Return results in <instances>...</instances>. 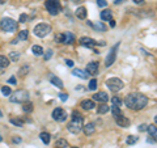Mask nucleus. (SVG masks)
Returning <instances> with one entry per match:
<instances>
[{"label": "nucleus", "mask_w": 157, "mask_h": 148, "mask_svg": "<svg viewBox=\"0 0 157 148\" xmlns=\"http://www.w3.org/2000/svg\"><path fill=\"white\" fill-rule=\"evenodd\" d=\"M147 104H148V98L141 93H130L124 98V105L131 110H141L147 106Z\"/></svg>", "instance_id": "nucleus-1"}, {"label": "nucleus", "mask_w": 157, "mask_h": 148, "mask_svg": "<svg viewBox=\"0 0 157 148\" xmlns=\"http://www.w3.org/2000/svg\"><path fill=\"white\" fill-rule=\"evenodd\" d=\"M83 117H81L80 113H77V111H73L72 113V121L68 123L67 129L69 132H72V134H78V132L83 130Z\"/></svg>", "instance_id": "nucleus-2"}, {"label": "nucleus", "mask_w": 157, "mask_h": 148, "mask_svg": "<svg viewBox=\"0 0 157 148\" xmlns=\"http://www.w3.org/2000/svg\"><path fill=\"white\" fill-rule=\"evenodd\" d=\"M0 29L3 32H8V33H13L17 30V22L13 19H9V17H4L0 21Z\"/></svg>", "instance_id": "nucleus-3"}, {"label": "nucleus", "mask_w": 157, "mask_h": 148, "mask_svg": "<svg viewBox=\"0 0 157 148\" xmlns=\"http://www.w3.org/2000/svg\"><path fill=\"white\" fill-rule=\"evenodd\" d=\"M47 12H49L51 16H56L58 13H60L62 11V4H60L59 0H46L44 3Z\"/></svg>", "instance_id": "nucleus-4"}, {"label": "nucleus", "mask_w": 157, "mask_h": 148, "mask_svg": "<svg viewBox=\"0 0 157 148\" xmlns=\"http://www.w3.org/2000/svg\"><path fill=\"white\" fill-rule=\"evenodd\" d=\"M9 100H10V102H20V104H24L25 101L29 100V93H28V90H25V89L16 90L13 94L9 96Z\"/></svg>", "instance_id": "nucleus-5"}, {"label": "nucleus", "mask_w": 157, "mask_h": 148, "mask_svg": "<svg viewBox=\"0 0 157 148\" xmlns=\"http://www.w3.org/2000/svg\"><path fill=\"white\" fill-rule=\"evenodd\" d=\"M50 32H51V25L50 24H44V22H42V24H38V25L34 26V34H35L37 37H39V38L46 37Z\"/></svg>", "instance_id": "nucleus-6"}, {"label": "nucleus", "mask_w": 157, "mask_h": 148, "mask_svg": "<svg viewBox=\"0 0 157 148\" xmlns=\"http://www.w3.org/2000/svg\"><path fill=\"white\" fill-rule=\"evenodd\" d=\"M106 85L111 92H119V90L124 87L123 81L120 79H118V77H111V79H109L106 81Z\"/></svg>", "instance_id": "nucleus-7"}, {"label": "nucleus", "mask_w": 157, "mask_h": 148, "mask_svg": "<svg viewBox=\"0 0 157 148\" xmlns=\"http://www.w3.org/2000/svg\"><path fill=\"white\" fill-rule=\"evenodd\" d=\"M52 119L56 122H64L65 119H67V113H65V110L62 108L54 109V111H52Z\"/></svg>", "instance_id": "nucleus-8"}, {"label": "nucleus", "mask_w": 157, "mask_h": 148, "mask_svg": "<svg viewBox=\"0 0 157 148\" xmlns=\"http://www.w3.org/2000/svg\"><path fill=\"white\" fill-rule=\"evenodd\" d=\"M119 45H120V42H118L117 45H115L114 47L111 49V51L109 53V55H107L106 60H105V66H106V67H110V66H111V64L115 62V59H117V51H118V47H119Z\"/></svg>", "instance_id": "nucleus-9"}, {"label": "nucleus", "mask_w": 157, "mask_h": 148, "mask_svg": "<svg viewBox=\"0 0 157 148\" xmlns=\"http://www.w3.org/2000/svg\"><path fill=\"white\" fill-rule=\"evenodd\" d=\"M80 45L84 46V47L93 49L94 46L97 45V41L93 40V38H89V37H81L80 38Z\"/></svg>", "instance_id": "nucleus-10"}, {"label": "nucleus", "mask_w": 157, "mask_h": 148, "mask_svg": "<svg viewBox=\"0 0 157 148\" xmlns=\"http://www.w3.org/2000/svg\"><path fill=\"white\" fill-rule=\"evenodd\" d=\"M86 72H88L89 75L96 76V75L98 74V63H97V62H90V63H88L86 64Z\"/></svg>", "instance_id": "nucleus-11"}, {"label": "nucleus", "mask_w": 157, "mask_h": 148, "mask_svg": "<svg viewBox=\"0 0 157 148\" xmlns=\"http://www.w3.org/2000/svg\"><path fill=\"white\" fill-rule=\"evenodd\" d=\"M115 122H117V124L118 126H120V127H128L130 126V119L127 118V117H124V115H118V117H115Z\"/></svg>", "instance_id": "nucleus-12"}, {"label": "nucleus", "mask_w": 157, "mask_h": 148, "mask_svg": "<svg viewBox=\"0 0 157 148\" xmlns=\"http://www.w3.org/2000/svg\"><path fill=\"white\" fill-rule=\"evenodd\" d=\"M93 100L94 101H98V102H107L109 101V94H107L106 92H99V93H96V94H93Z\"/></svg>", "instance_id": "nucleus-13"}, {"label": "nucleus", "mask_w": 157, "mask_h": 148, "mask_svg": "<svg viewBox=\"0 0 157 148\" xmlns=\"http://www.w3.org/2000/svg\"><path fill=\"white\" fill-rule=\"evenodd\" d=\"M94 106H96V104H94L93 100H84V101H81V108H83L84 110H92V109H94Z\"/></svg>", "instance_id": "nucleus-14"}, {"label": "nucleus", "mask_w": 157, "mask_h": 148, "mask_svg": "<svg viewBox=\"0 0 157 148\" xmlns=\"http://www.w3.org/2000/svg\"><path fill=\"white\" fill-rule=\"evenodd\" d=\"M50 81H51V84H54L56 88H59V89H63V81L59 79L58 76H54V75H50Z\"/></svg>", "instance_id": "nucleus-15"}, {"label": "nucleus", "mask_w": 157, "mask_h": 148, "mask_svg": "<svg viewBox=\"0 0 157 148\" xmlns=\"http://www.w3.org/2000/svg\"><path fill=\"white\" fill-rule=\"evenodd\" d=\"M75 15H76V17L80 19V20L86 19V8H85V7H78V8L76 9Z\"/></svg>", "instance_id": "nucleus-16"}, {"label": "nucleus", "mask_w": 157, "mask_h": 148, "mask_svg": "<svg viewBox=\"0 0 157 148\" xmlns=\"http://www.w3.org/2000/svg\"><path fill=\"white\" fill-rule=\"evenodd\" d=\"M83 131H84V134L85 135H92L94 132V124L93 123H86V124H84L83 126Z\"/></svg>", "instance_id": "nucleus-17"}, {"label": "nucleus", "mask_w": 157, "mask_h": 148, "mask_svg": "<svg viewBox=\"0 0 157 148\" xmlns=\"http://www.w3.org/2000/svg\"><path fill=\"white\" fill-rule=\"evenodd\" d=\"M72 75H75V76H77V77H80V79H88V72H85V71H83V69H78V68H75L72 71Z\"/></svg>", "instance_id": "nucleus-18"}, {"label": "nucleus", "mask_w": 157, "mask_h": 148, "mask_svg": "<svg viewBox=\"0 0 157 148\" xmlns=\"http://www.w3.org/2000/svg\"><path fill=\"white\" fill-rule=\"evenodd\" d=\"M113 17V13L110 9H105V11L101 12V20L102 21H109V20H111Z\"/></svg>", "instance_id": "nucleus-19"}, {"label": "nucleus", "mask_w": 157, "mask_h": 148, "mask_svg": "<svg viewBox=\"0 0 157 148\" xmlns=\"http://www.w3.org/2000/svg\"><path fill=\"white\" fill-rule=\"evenodd\" d=\"M75 42V35L72 34V33L69 32H65L64 33V42L63 43H68V45H71V43Z\"/></svg>", "instance_id": "nucleus-20"}, {"label": "nucleus", "mask_w": 157, "mask_h": 148, "mask_svg": "<svg viewBox=\"0 0 157 148\" xmlns=\"http://www.w3.org/2000/svg\"><path fill=\"white\" fill-rule=\"evenodd\" d=\"M33 109H34V106H33V104L30 102V101H25L24 102V105H22V110L25 111V113H31L33 111Z\"/></svg>", "instance_id": "nucleus-21"}, {"label": "nucleus", "mask_w": 157, "mask_h": 148, "mask_svg": "<svg viewBox=\"0 0 157 148\" xmlns=\"http://www.w3.org/2000/svg\"><path fill=\"white\" fill-rule=\"evenodd\" d=\"M31 51H33V54L34 55H37V56H39V55H43V49L41 47V46H38V45H34V46H31Z\"/></svg>", "instance_id": "nucleus-22"}, {"label": "nucleus", "mask_w": 157, "mask_h": 148, "mask_svg": "<svg viewBox=\"0 0 157 148\" xmlns=\"http://www.w3.org/2000/svg\"><path fill=\"white\" fill-rule=\"evenodd\" d=\"M147 131L151 134L152 139H154V142H157V127L156 126H148V130Z\"/></svg>", "instance_id": "nucleus-23"}, {"label": "nucleus", "mask_w": 157, "mask_h": 148, "mask_svg": "<svg viewBox=\"0 0 157 148\" xmlns=\"http://www.w3.org/2000/svg\"><path fill=\"white\" fill-rule=\"evenodd\" d=\"M9 66V59L4 55H0V68H7Z\"/></svg>", "instance_id": "nucleus-24"}, {"label": "nucleus", "mask_w": 157, "mask_h": 148, "mask_svg": "<svg viewBox=\"0 0 157 148\" xmlns=\"http://www.w3.org/2000/svg\"><path fill=\"white\" fill-rule=\"evenodd\" d=\"M39 138H41V140L44 143V144H49V143H50V139H51V135H50L49 132H41Z\"/></svg>", "instance_id": "nucleus-25"}, {"label": "nucleus", "mask_w": 157, "mask_h": 148, "mask_svg": "<svg viewBox=\"0 0 157 148\" xmlns=\"http://www.w3.org/2000/svg\"><path fill=\"white\" fill-rule=\"evenodd\" d=\"M109 110H110L109 105H105V104H102V105H99L98 108H97V113L98 114H105V113H107Z\"/></svg>", "instance_id": "nucleus-26"}, {"label": "nucleus", "mask_w": 157, "mask_h": 148, "mask_svg": "<svg viewBox=\"0 0 157 148\" xmlns=\"http://www.w3.org/2000/svg\"><path fill=\"white\" fill-rule=\"evenodd\" d=\"M138 140H139V138L136 136V135H130V136L127 138V140H126V143H127L128 145H132V144H135V143H138Z\"/></svg>", "instance_id": "nucleus-27"}, {"label": "nucleus", "mask_w": 157, "mask_h": 148, "mask_svg": "<svg viewBox=\"0 0 157 148\" xmlns=\"http://www.w3.org/2000/svg\"><path fill=\"white\" fill-rule=\"evenodd\" d=\"M122 98L120 97H117V96H114V97L111 98V105L113 106H118V108H120V105H122Z\"/></svg>", "instance_id": "nucleus-28"}, {"label": "nucleus", "mask_w": 157, "mask_h": 148, "mask_svg": "<svg viewBox=\"0 0 157 148\" xmlns=\"http://www.w3.org/2000/svg\"><path fill=\"white\" fill-rule=\"evenodd\" d=\"M9 121H10V123L15 124V126H17V127H24V121H22V119H18V118H10Z\"/></svg>", "instance_id": "nucleus-29"}, {"label": "nucleus", "mask_w": 157, "mask_h": 148, "mask_svg": "<svg viewBox=\"0 0 157 148\" xmlns=\"http://www.w3.org/2000/svg\"><path fill=\"white\" fill-rule=\"evenodd\" d=\"M56 147H59V148H68V142L65 139H58L56 140Z\"/></svg>", "instance_id": "nucleus-30"}, {"label": "nucleus", "mask_w": 157, "mask_h": 148, "mask_svg": "<svg viewBox=\"0 0 157 148\" xmlns=\"http://www.w3.org/2000/svg\"><path fill=\"white\" fill-rule=\"evenodd\" d=\"M28 35H29L28 30H21V32L18 33V40L20 41H26L28 40Z\"/></svg>", "instance_id": "nucleus-31"}, {"label": "nucleus", "mask_w": 157, "mask_h": 148, "mask_svg": "<svg viewBox=\"0 0 157 148\" xmlns=\"http://www.w3.org/2000/svg\"><path fill=\"white\" fill-rule=\"evenodd\" d=\"M111 114L114 115V118H115V117H118V115L122 114V110H120V108H118V106H111Z\"/></svg>", "instance_id": "nucleus-32"}, {"label": "nucleus", "mask_w": 157, "mask_h": 148, "mask_svg": "<svg viewBox=\"0 0 157 148\" xmlns=\"http://www.w3.org/2000/svg\"><path fill=\"white\" fill-rule=\"evenodd\" d=\"M88 88H89V90H96V88H97V80L96 79H92L90 81H89Z\"/></svg>", "instance_id": "nucleus-33"}, {"label": "nucleus", "mask_w": 157, "mask_h": 148, "mask_svg": "<svg viewBox=\"0 0 157 148\" xmlns=\"http://www.w3.org/2000/svg\"><path fill=\"white\" fill-rule=\"evenodd\" d=\"M92 28H94L96 30H101V32H105L106 30V26H105L102 22H98V24H96V25H93Z\"/></svg>", "instance_id": "nucleus-34"}, {"label": "nucleus", "mask_w": 157, "mask_h": 148, "mask_svg": "<svg viewBox=\"0 0 157 148\" xmlns=\"http://www.w3.org/2000/svg\"><path fill=\"white\" fill-rule=\"evenodd\" d=\"M1 93L4 96H10V94H12V90H10L9 87H5V85H4V87H1Z\"/></svg>", "instance_id": "nucleus-35"}, {"label": "nucleus", "mask_w": 157, "mask_h": 148, "mask_svg": "<svg viewBox=\"0 0 157 148\" xmlns=\"http://www.w3.org/2000/svg\"><path fill=\"white\" fill-rule=\"evenodd\" d=\"M10 59H12L13 62H17L18 59H20V53H16V51H12V53L9 54Z\"/></svg>", "instance_id": "nucleus-36"}, {"label": "nucleus", "mask_w": 157, "mask_h": 148, "mask_svg": "<svg viewBox=\"0 0 157 148\" xmlns=\"http://www.w3.org/2000/svg\"><path fill=\"white\" fill-rule=\"evenodd\" d=\"M55 41H56V43H63V42H64V33L58 34L56 37H55Z\"/></svg>", "instance_id": "nucleus-37"}, {"label": "nucleus", "mask_w": 157, "mask_h": 148, "mask_svg": "<svg viewBox=\"0 0 157 148\" xmlns=\"http://www.w3.org/2000/svg\"><path fill=\"white\" fill-rule=\"evenodd\" d=\"M51 56H52V50H47L46 53H43V59H44V60L51 59Z\"/></svg>", "instance_id": "nucleus-38"}, {"label": "nucleus", "mask_w": 157, "mask_h": 148, "mask_svg": "<svg viewBox=\"0 0 157 148\" xmlns=\"http://www.w3.org/2000/svg\"><path fill=\"white\" fill-rule=\"evenodd\" d=\"M148 126H149V124H147V123H141V124H139L138 130H139V131H141V132H144V131L148 130Z\"/></svg>", "instance_id": "nucleus-39"}, {"label": "nucleus", "mask_w": 157, "mask_h": 148, "mask_svg": "<svg viewBox=\"0 0 157 148\" xmlns=\"http://www.w3.org/2000/svg\"><path fill=\"white\" fill-rule=\"evenodd\" d=\"M28 72H29V67H28V66H24L22 68L20 69V75H21V76H25Z\"/></svg>", "instance_id": "nucleus-40"}, {"label": "nucleus", "mask_w": 157, "mask_h": 148, "mask_svg": "<svg viewBox=\"0 0 157 148\" xmlns=\"http://www.w3.org/2000/svg\"><path fill=\"white\" fill-rule=\"evenodd\" d=\"M29 20V16L26 13H22V15H20V22H26Z\"/></svg>", "instance_id": "nucleus-41"}, {"label": "nucleus", "mask_w": 157, "mask_h": 148, "mask_svg": "<svg viewBox=\"0 0 157 148\" xmlns=\"http://www.w3.org/2000/svg\"><path fill=\"white\" fill-rule=\"evenodd\" d=\"M8 84H13V85H16V84H17V79H16L15 76H10L9 79H8Z\"/></svg>", "instance_id": "nucleus-42"}, {"label": "nucleus", "mask_w": 157, "mask_h": 148, "mask_svg": "<svg viewBox=\"0 0 157 148\" xmlns=\"http://www.w3.org/2000/svg\"><path fill=\"white\" fill-rule=\"evenodd\" d=\"M97 4H98L99 7H106L107 6V3L105 1V0H97Z\"/></svg>", "instance_id": "nucleus-43"}, {"label": "nucleus", "mask_w": 157, "mask_h": 148, "mask_svg": "<svg viewBox=\"0 0 157 148\" xmlns=\"http://www.w3.org/2000/svg\"><path fill=\"white\" fill-rule=\"evenodd\" d=\"M59 97H60V100L62 101H67L68 100V94H65V93H60Z\"/></svg>", "instance_id": "nucleus-44"}, {"label": "nucleus", "mask_w": 157, "mask_h": 148, "mask_svg": "<svg viewBox=\"0 0 157 148\" xmlns=\"http://www.w3.org/2000/svg\"><path fill=\"white\" fill-rule=\"evenodd\" d=\"M65 64H67L68 67H73V60H71V59H65Z\"/></svg>", "instance_id": "nucleus-45"}, {"label": "nucleus", "mask_w": 157, "mask_h": 148, "mask_svg": "<svg viewBox=\"0 0 157 148\" xmlns=\"http://www.w3.org/2000/svg\"><path fill=\"white\" fill-rule=\"evenodd\" d=\"M12 142H13V143H17V144H18V143H21V138L15 136V138H13V139H12Z\"/></svg>", "instance_id": "nucleus-46"}, {"label": "nucleus", "mask_w": 157, "mask_h": 148, "mask_svg": "<svg viewBox=\"0 0 157 148\" xmlns=\"http://www.w3.org/2000/svg\"><path fill=\"white\" fill-rule=\"evenodd\" d=\"M133 3H135V4H143L144 0H133Z\"/></svg>", "instance_id": "nucleus-47"}, {"label": "nucleus", "mask_w": 157, "mask_h": 148, "mask_svg": "<svg viewBox=\"0 0 157 148\" xmlns=\"http://www.w3.org/2000/svg\"><path fill=\"white\" fill-rule=\"evenodd\" d=\"M109 21H110V26H111V28H114L115 26V21H114V20H109Z\"/></svg>", "instance_id": "nucleus-48"}, {"label": "nucleus", "mask_w": 157, "mask_h": 148, "mask_svg": "<svg viewBox=\"0 0 157 148\" xmlns=\"http://www.w3.org/2000/svg\"><path fill=\"white\" fill-rule=\"evenodd\" d=\"M147 142H148V143H153L154 139H151V138H149V139H147Z\"/></svg>", "instance_id": "nucleus-49"}, {"label": "nucleus", "mask_w": 157, "mask_h": 148, "mask_svg": "<svg viewBox=\"0 0 157 148\" xmlns=\"http://www.w3.org/2000/svg\"><path fill=\"white\" fill-rule=\"evenodd\" d=\"M5 1H7V0H0V4H4Z\"/></svg>", "instance_id": "nucleus-50"}, {"label": "nucleus", "mask_w": 157, "mask_h": 148, "mask_svg": "<svg viewBox=\"0 0 157 148\" xmlns=\"http://www.w3.org/2000/svg\"><path fill=\"white\" fill-rule=\"evenodd\" d=\"M120 1H122V0H115V4H119Z\"/></svg>", "instance_id": "nucleus-51"}, {"label": "nucleus", "mask_w": 157, "mask_h": 148, "mask_svg": "<svg viewBox=\"0 0 157 148\" xmlns=\"http://www.w3.org/2000/svg\"><path fill=\"white\" fill-rule=\"evenodd\" d=\"M154 123H156V124H157V115H156V117H154Z\"/></svg>", "instance_id": "nucleus-52"}, {"label": "nucleus", "mask_w": 157, "mask_h": 148, "mask_svg": "<svg viewBox=\"0 0 157 148\" xmlns=\"http://www.w3.org/2000/svg\"><path fill=\"white\" fill-rule=\"evenodd\" d=\"M1 140H3V136H1V135H0V142H1Z\"/></svg>", "instance_id": "nucleus-53"}, {"label": "nucleus", "mask_w": 157, "mask_h": 148, "mask_svg": "<svg viewBox=\"0 0 157 148\" xmlns=\"http://www.w3.org/2000/svg\"><path fill=\"white\" fill-rule=\"evenodd\" d=\"M71 148H78V147H71Z\"/></svg>", "instance_id": "nucleus-54"}, {"label": "nucleus", "mask_w": 157, "mask_h": 148, "mask_svg": "<svg viewBox=\"0 0 157 148\" xmlns=\"http://www.w3.org/2000/svg\"><path fill=\"white\" fill-rule=\"evenodd\" d=\"M72 1H77V0H72Z\"/></svg>", "instance_id": "nucleus-55"}, {"label": "nucleus", "mask_w": 157, "mask_h": 148, "mask_svg": "<svg viewBox=\"0 0 157 148\" xmlns=\"http://www.w3.org/2000/svg\"><path fill=\"white\" fill-rule=\"evenodd\" d=\"M0 115H1V113H0Z\"/></svg>", "instance_id": "nucleus-56"}]
</instances>
